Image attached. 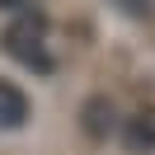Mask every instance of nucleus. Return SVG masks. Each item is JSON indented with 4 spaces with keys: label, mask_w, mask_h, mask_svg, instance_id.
I'll return each mask as SVG.
<instances>
[{
    "label": "nucleus",
    "mask_w": 155,
    "mask_h": 155,
    "mask_svg": "<svg viewBox=\"0 0 155 155\" xmlns=\"http://www.w3.org/2000/svg\"><path fill=\"white\" fill-rule=\"evenodd\" d=\"M80 117H85V132L94 136V141H104V136L117 132V108L108 104V99H89V104L80 108Z\"/></svg>",
    "instance_id": "4"
},
{
    "label": "nucleus",
    "mask_w": 155,
    "mask_h": 155,
    "mask_svg": "<svg viewBox=\"0 0 155 155\" xmlns=\"http://www.w3.org/2000/svg\"><path fill=\"white\" fill-rule=\"evenodd\" d=\"M28 122V99H24L19 85L0 80V132H19Z\"/></svg>",
    "instance_id": "3"
},
{
    "label": "nucleus",
    "mask_w": 155,
    "mask_h": 155,
    "mask_svg": "<svg viewBox=\"0 0 155 155\" xmlns=\"http://www.w3.org/2000/svg\"><path fill=\"white\" fill-rule=\"evenodd\" d=\"M38 0H0V10H10V14H19V10H33Z\"/></svg>",
    "instance_id": "6"
},
{
    "label": "nucleus",
    "mask_w": 155,
    "mask_h": 155,
    "mask_svg": "<svg viewBox=\"0 0 155 155\" xmlns=\"http://www.w3.org/2000/svg\"><path fill=\"white\" fill-rule=\"evenodd\" d=\"M122 141H127L132 155H150V150H155V108L127 117V122H122Z\"/></svg>",
    "instance_id": "2"
},
{
    "label": "nucleus",
    "mask_w": 155,
    "mask_h": 155,
    "mask_svg": "<svg viewBox=\"0 0 155 155\" xmlns=\"http://www.w3.org/2000/svg\"><path fill=\"white\" fill-rule=\"evenodd\" d=\"M5 52H10L19 66L28 71H52V52H47V24L38 19L33 10H19V19L5 28Z\"/></svg>",
    "instance_id": "1"
},
{
    "label": "nucleus",
    "mask_w": 155,
    "mask_h": 155,
    "mask_svg": "<svg viewBox=\"0 0 155 155\" xmlns=\"http://www.w3.org/2000/svg\"><path fill=\"white\" fill-rule=\"evenodd\" d=\"M122 10H127V14H150L155 0H122Z\"/></svg>",
    "instance_id": "5"
}]
</instances>
